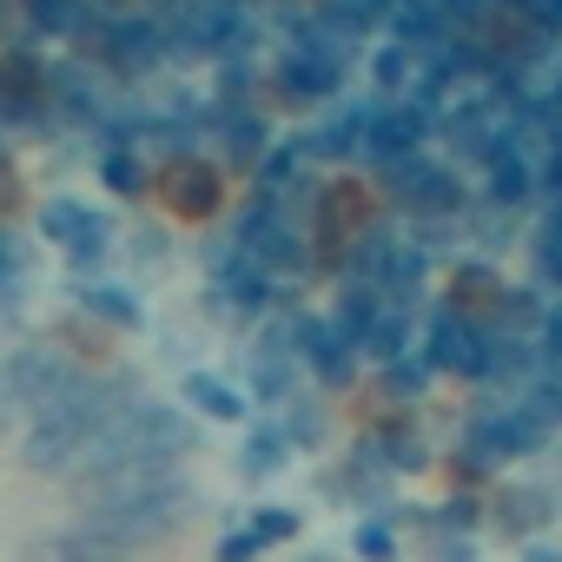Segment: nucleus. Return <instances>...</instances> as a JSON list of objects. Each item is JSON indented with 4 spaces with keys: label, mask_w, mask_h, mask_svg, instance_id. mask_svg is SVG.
I'll return each instance as SVG.
<instances>
[{
    "label": "nucleus",
    "mask_w": 562,
    "mask_h": 562,
    "mask_svg": "<svg viewBox=\"0 0 562 562\" xmlns=\"http://www.w3.org/2000/svg\"><path fill=\"white\" fill-rule=\"evenodd\" d=\"M299 536V509H258L251 522H238L225 542H218V562H251V555H265L271 542H292Z\"/></svg>",
    "instance_id": "obj_1"
},
{
    "label": "nucleus",
    "mask_w": 562,
    "mask_h": 562,
    "mask_svg": "<svg viewBox=\"0 0 562 562\" xmlns=\"http://www.w3.org/2000/svg\"><path fill=\"white\" fill-rule=\"evenodd\" d=\"M212 186H218V179H212L205 166H172V172H166V192H172L179 212H205V205H212Z\"/></svg>",
    "instance_id": "obj_2"
},
{
    "label": "nucleus",
    "mask_w": 562,
    "mask_h": 562,
    "mask_svg": "<svg viewBox=\"0 0 562 562\" xmlns=\"http://www.w3.org/2000/svg\"><path fill=\"white\" fill-rule=\"evenodd\" d=\"M186 397H192L205 417H225V424H232V417H245L238 391H232V384H218V378H186Z\"/></svg>",
    "instance_id": "obj_3"
},
{
    "label": "nucleus",
    "mask_w": 562,
    "mask_h": 562,
    "mask_svg": "<svg viewBox=\"0 0 562 562\" xmlns=\"http://www.w3.org/2000/svg\"><path fill=\"white\" fill-rule=\"evenodd\" d=\"M285 450H292V437H285V430H258V437H251V450H245V470H251V476L285 470Z\"/></svg>",
    "instance_id": "obj_4"
},
{
    "label": "nucleus",
    "mask_w": 562,
    "mask_h": 562,
    "mask_svg": "<svg viewBox=\"0 0 562 562\" xmlns=\"http://www.w3.org/2000/svg\"><path fill=\"white\" fill-rule=\"evenodd\" d=\"M351 549H358L364 562H391V555H397V529L371 516V522H358V536H351Z\"/></svg>",
    "instance_id": "obj_5"
},
{
    "label": "nucleus",
    "mask_w": 562,
    "mask_h": 562,
    "mask_svg": "<svg viewBox=\"0 0 562 562\" xmlns=\"http://www.w3.org/2000/svg\"><path fill=\"white\" fill-rule=\"evenodd\" d=\"M522 562H562V549H549V542H536V549H529Z\"/></svg>",
    "instance_id": "obj_6"
}]
</instances>
